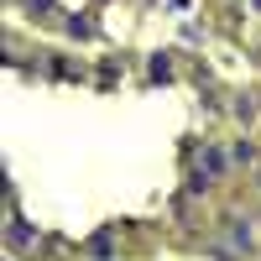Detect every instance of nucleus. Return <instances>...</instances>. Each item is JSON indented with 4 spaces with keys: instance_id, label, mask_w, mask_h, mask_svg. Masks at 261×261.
I'll return each mask as SVG.
<instances>
[{
    "instance_id": "f257e3e1",
    "label": "nucleus",
    "mask_w": 261,
    "mask_h": 261,
    "mask_svg": "<svg viewBox=\"0 0 261 261\" xmlns=\"http://www.w3.org/2000/svg\"><path fill=\"white\" fill-rule=\"evenodd\" d=\"M230 241H235V246H251V230H246L241 220H230Z\"/></svg>"
}]
</instances>
